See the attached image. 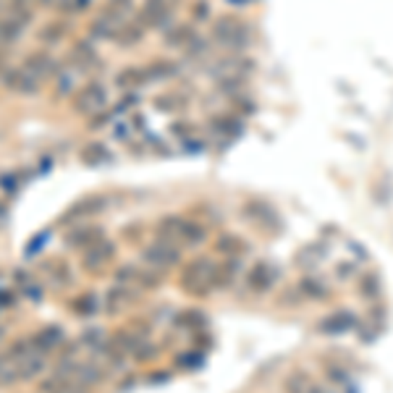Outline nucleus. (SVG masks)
<instances>
[{
  "instance_id": "nucleus-1",
  "label": "nucleus",
  "mask_w": 393,
  "mask_h": 393,
  "mask_svg": "<svg viewBox=\"0 0 393 393\" xmlns=\"http://www.w3.org/2000/svg\"><path fill=\"white\" fill-rule=\"evenodd\" d=\"M155 234L160 238L173 241L181 250H194L207 241V228L186 215H166L155 223Z\"/></svg>"
},
{
  "instance_id": "nucleus-2",
  "label": "nucleus",
  "mask_w": 393,
  "mask_h": 393,
  "mask_svg": "<svg viewBox=\"0 0 393 393\" xmlns=\"http://www.w3.org/2000/svg\"><path fill=\"white\" fill-rule=\"evenodd\" d=\"M215 273H218V262L213 257H194V260L184 262V268H181L179 288L189 297L202 299L218 291L215 288Z\"/></svg>"
},
{
  "instance_id": "nucleus-3",
  "label": "nucleus",
  "mask_w": 393,
  "mask_h": 393,
  "mask_svg": "<svg viewBox=\"0 0 393 393\" xmlns=\"http://www.w3.org/2000/svg\"><path fill=\"white\" fill-rule=\"evenodd\" d=\"M139 262H142V265H147V268H152V270L168 273V270L179 268L181 262H184V250H181V247H176L173 241H168V238L155 236V241H150V244L142 250V254H139Z\"/></svg>"
},
{
  "instance_id": "nucleus-4",
  "label": "nucleus",
  "mask_w": 393,
  "mask_h": 393,
  "mask_svg": "<svg viewBox=\"0 0 393 393\" xmlns=\"http://www.w3.org/2000/svg\"><path fill=\"white\" fill-rule=\"evenodd\" d=\"M213 40L223 50H244L252 40V26L236 16H220L213 24Z\"/></svg>"
},
{
  "instance_id": "nucleus-5",
  "label": "nucleus",
  "mask_w": 393,
  "mask_h": 393,
  "mask_svg": "<svg viewBox=\"0 0 393 393\" xmlns=\"http://www.w3.org/2000/svg\"><path fill=\"white\" fill-rule=\"evenodd\" d=\"M281 281V268L270 260H257L252 262L250 268L244 270V288L250 291L252 297H265L270 294Z\"/></svg>"
},
{
  "instance_id": "nucleus-6",
  "label": "nucleus",
  "mask_w": 393,
  "mask_h": 393,
  "mask_svg": "<svg viewBox=\"0 0 393 393\" xmlns=\"http://www.w3.org/2000/svg\"><path fill=\"white\" fill-rule=\"evenodd\" d=\"M163 278L166 273L160 270H152L142 262H126L116 270V283H123V286H131L137 291H152V288L163 286Z\"/></svg>"
},
{
  "instance_id": "nucleus-7",
  "label": "nucleus",
  "mask_w": 393,
  "mask_h": 393,
  "mask_svg": "<svg viewBox=\"0 0 393 393\" xmlns=\"http://www.w3.org/2000/svg\"><path fill=\"white\" fill-rule=\"evenodd\" d=\"M105 107H107V92L100 82H89L84 84L82 89H76V95H73V110L79 116H89L92 119V116H100Z\"/></svg>"
},
{
  "instance_id": "nucleus-8",
  "label": "nucleus",
  "mask_w": 393,
  "mask_h": 393,
  "mask_svg": "<svg viewBox=\"0 0 393 393\" xmlns=\"http://www.w3.org/2000/svg\"><path fill=\"white\" fill-rule=\"evenodd\" d=\"M116 254H119V244H116V241H110V238L97 241L95 247H89V250L84 252V257H82L84 273H89V275L103 273L107 265L116 260Z\"/></svg>"
},
{
  "instance_id": "nucleus-9",
  "label": "nucleus",
  "mask_w": 393,
  "mask_h": 393,
  "mask_svg": "<svg viewBox=\"0 0 393 393\" xmlns=\"http://www.w3.org/2000/svg\"><path fill=\"white\" fill-rule=\"evenodd\" d=\"M244 215H247V220L254 223L260 231H268V234H278V231H281V218H278V213H275L268 202L250 200V202L244 204Z\"/></svg>"
},
{
  "instance_id": "nucleus-10",
  "label": "nucleus",
  "mask_w": 393,
  "mask_h": 393,
  "mask_svg": "<svg viewBox=\"0 0 393 393\" xmlns=\"http://www.w3.org/2000/svg\"><path fill=\"white\" fill-rule=\"evenodd\" d=\"M357 325H359L357 312L333 310L331 315L320 317V322H317V331H320L322 335H346V333H351Z\"/></svg>"
},
{
  "instance_id": "nucleus-11",
  "label": "nucleus",
  "mask_w": 393,
  "mask_h": 393,
  "mask_svg": "<svg viewBox=\"0 0 393 393\" xmlns=\"http://www.w3.org/2000/svg\"><path fill=\"white\" fill-rule=\"evenodd\" d=\"M0 79H3V84H6V89L13 92V95L35 97L37 92H40V82L26 71L24 66H19V69H6Z\"/></svg>"
},
{
  "instance_id": "nucleus-12",
  "label": "nucleus",
  "mask_w": 393,
  "mask_h": 393,
  "mask_svg": "<svg viewBox=\"0 0 393 393\" xmlns=\"http://www.w3.org/2000/svg\"><path fill=\"white\" fill-rule=\"evenodd\" d=\"M107 207V197L105 194H89V197H82L79 202H73L63 218H60V223H71V220H84V218H95L100 215L103 210Z\"/></svg>"
},
{
  "instance_id": "nucleus-13",
  "label": "nucleus",
  "mask_w": 393,
  "mask_h": 393,
  "mask_svg": "<svg viewBox=\"0 0 393 393\" xmlns=\"http://www.w3.org/2000/svg\"><path fill=\"white\" fill-rule=\"evenodd\" d=\"M103 238H105L103 226H97V223H79V226L71 228V231L66 234V247H69V250L87 252L89 247H95L97 241H103Z\"/></svg>"
},
{
  "instance_id": "nucleus-14",
  "label": "nucleus",
  "mask_w": 393,
  "mask_h": 393,
  "mask_svg": "<svg viewBox=\"0 0 393 393\" xmlns=\"http://www.w3.org/2000/svg\"><path fill=\"white\" fill-rule=\"evenodd\" d=\"M123 24H126V16L105 8V11L100 13L95 21L89 24V37H92V40H116L119 32L123 29Z\"/></svg>"
},
{
  "instance_id": "nucleus-15",
  "label": "nucleus",
  "mask_w": 393,
  "mask_h": 393,
  "mask_svg": "<svg viewBox=\"0 0 393 393\" xmlns=\"http://www.w3.org/2000/svg\"><path fill=\"white\" fill-rule=\"evenodd\" d=\"M24 69L32 76H35L37 82L42 84L45 79H50V76H55L58 73V60L53 58L50 53H45V50H37V53H29L26 55V60H24Z\"/></svg>"
},
{
  "instance_id": "nucleus-16",
  "label": "nucleus",
  "mask_w": 393,
  "mask_h": 393,
  "mask_svg": "<svg viewBox=\"0 0 393 393\" xmlns=\"http://www.w3.org/2000/svg\"><path fill=\"white\" fill-rule=\"evenodd\" d=\"M283 393H331V391H325L307 369L294 367L283 378Z\"/></svg>"
},
{
  "instance_id": "nucleus-17",
  "label": "nucleus",
  "mask_w": 393,
  "mask_h": 393,
  "mask_svg": "<svg viewBox=\"0 0 393 393\" xmlns=\"http://www.w3.org/2000/svg\"><path fill=\"white\" fill-rule=\"evenodd\" d=\"M139 294H142V291H137V288L116 283V286L105 294V299H103V310H105L107 315H119L121 310H126L129 304H134Z\"/></svg>"
},
{
  "instance_id": "nucleus-18",
  "label": "nucleus",
  "mask_w": 393,
  "mask_h": 393,
  "mask_svg": "<svg viewBox=\"0 0 393 393\" xmlns=\"http://www.w3.org/2000/svg\"><path fill=\"white\" fill-rule=\"evenodd\" d=\"M63 328L58 325H45V328H40L35 335H32V346H35L37 351H42V354H50V351H55L63 346Z\"/></svg>"
},
{
  "instance_id": "nucleus-19",
  "label": "nucleus",
  "mask_w": 393,
  "mask_h": 393,
  "mask_svg": "<svg viewBox=\"0 0 393 393\" xmlns=\"http://www.w3.org/2000/svg\"><path fill=\"white\" fill-rule=\"evenodd\" d=\"M299 294L304 297V302H325V299H331V286L320 281L317 275H304V278H299Z\"/></svg>"
},
{
  "instance_id": "nucleus-20",
  "label": "nucleus",
  "mask_w": 393,
  "mask_h": 393,
  "mask_svg": "<svg viewBox=\"0 0 393 393\" xmlns=\"http://www.w3.org/2000/svg\"><path fill=\"white\" fill-rule=\"evenodd\" d=\"M197 29L189 24H173V26H168L166 32H163V40H166V45L168 48H181V50H186L197 40Z\"/></svg>"
},
{
  "instance_id": "nucleus-21",
  "label": "nucleus",
  "mask_w": 393,
  "mask_h": 393,
  "mask_svg": "<svg viewBox=\"0 0 393 393\" xmlns=\"http://www.w3.org/2000/svg\"><path fill=\"white\" fill-rule=\"evenodd\" d=\"M79 160H82L84 166L97 168V166H105V163H110V160H113V155H110V150H107L103 142H87L82 147V152H79Z\"/></svg>"
},
{
  "instance_id": "nucleus-22",
  "label": "nucleus",
  "mask_w": 393,
  "mask_h": 393,
  "mask_svg": "<svg viewBox=\"0 0 393 393\" xmlns=\"http://www.w3.org/2000/svg\"><path fill=\"white\" fill-rule=\"evenodd\" d=\"M215 247H218L220 254H226V257H238V260L250 252V244H247L241 236H236V234H223V236L218 238Z\"/></svg>"
},
{
  "instance_id": "nucleus-23",
  "label": "nucleus",
  "mask_w": 393,
  "mask_h": 393,
  "mask_svg": "<svg viewBox=\"0 0 393 393\" xmlns=\"http://www.w3.org/2000/svg\"><path fill=\"white\" fill-rule=\"evenodd\" d=\"M147 71L144 69H123V71L116 76V87L123 89V92H134V89H139L142 84H147Z\"/></svg>"
},
{
  "instance_id": "nucleus-24",
  "label": "nucleus",
  "mask_w": 393,
  "mask_h": 393,
  "mask_svg": "<svg viewBox=\"0 0 393 393\" xmlns=\"http://www.w3.org/2000/svg\"><path fill=\"white\" fill-rule=\"evenodd\" d=\"M71 310L79 317H92V315H97V312L103 310V299L97 297V294H82V297L73 299Z\"/></svg>"
},
{
  "instance_id": "nucleus-25",
  "label": "nucleus",
  "mask_w": 393,
  "mask_h": 393,
  "mask_svg": "<svg viewBox=\"0 0 393 393\" xmlns=\"http://www.w3.org/2000/svg\"><path fill=\"white\" fill-rule=\"evenodd\" d=\"M89 391H92V388H84V385L63 381L58 375H53L50 381H45L40 385V393H89Z\"/></svg>"
},
{
  "instance_id": "nucleus-26",
  "label": "nucleus",
  "mask_w": 393,
  "mask_h": 393,
  "mask_svg": "<svg viewBox=\"0 0 393 393\" xmlns=\"http://www.w3.org/2000/svg\"><path fill=\"white\" fill-rule=\"evenodd\" d=\"M45 270L50 273L53 283H60V286H69V283H71V268H69V262L66 260L50 257V260L45 262Z\"/></svg>"
},
{
  "instance_id": "nucleus-27",
  "label": "nucleus",
  "mask_w": 393,
  "mask_h": 393,
  "mask_svg": "<svg viewBox=\"0 0 393 393\" xmlns=\"http://www.w3.org/2000/svg\"><path fill=\"white\" fill-rule=\"evenodd\" d=\"M144 71H147V79H150V82H157V79H171V76H176V73H179V66H176L173 60H155V63L144 66Z\"/></svg>"
},
{
  "instance_id": "nucleus-28",
  "label": "nucleus",
  "mask_w": 393,
  "mask_h": 393,
  "mask_svg": "<svg viewBox=\"0 0 393 393\" xmlns=\"http://www.w3.org/2000/svg\"><path fill=\"white\" fill-rule=\"evenodd\" d=\"M357 291H359V297H365V299H378L381 297V291H383L381 278H378V275H372V273L359 275Z\"/></svg>"
},
{
  "instance_id": "nucleus-29",
  "label": "nucleus",
  "mask_w": 393,
  "mask_h": 393,
  "mask_svg": "<svg viewBox=\"0 0 393 393\" xmlns=\"http://www.w3.org/2000/svg\"><path fill=\"white\" fill-rule=\"evenodd\" d=\"M66 32H69V26L63 24V21H50V24H45L37 32V37H40V42H45V45H55V42H60V40L66 37Z\"/></svg>"
},
{
  "instance_id": "nucleus-30",
  "label": "nucleus",
  "mask_w": 393,
  "mask_h": 393,
  "mask_svg": "<svg viewBox=\"0 0 393 393\" xmlns=\"http://www.w3.org/2000/svg\"><path fill=\"white\" fill-rule=\"evenodd\" d=\"M176 322L186 331H202V328H207V315L200 310H186L176 317Z\"/></svg>"
},
{
  "instance_id": "nucleus-31",
  "label": "nucleus",
  "mask_w": 393,
  "mask_h": 393,
  "mask_svg": "<svg viewBox=\"0 0 393 393\" xmlns=\"http://www.w3.org/2000/svg\"><path fill=\"white\" fill-rule=\"evenodd\" d=\"M155 107L163 110V113H181L186 107V100L181 95H176V92H166V95L155 97Z\"/></svg>"
},
{
  "instance_id": "nucleus-32",
  "label": "nucleus",
  "mask_w": 393,
  "mask_h": 393,
  "mask_svg": "<svg viewBox=\"0 0 393 393\" xmlns=\"http://www.w3.org/2000/svg\"><path fill=\"white\" fill-rule=\"evenodd\" d=\"M144 37V24L139 21V24H123V29L119 32V37H116V42L119 45H137L139 40Z\"/></svg>"
},
{
  "instance_id": "nucleus-33",
  "label": "nucleus",
  "mask_w": 393,
  "mask_h": 393,
  "mask_svg": "<svg viewBox=\"0 0 393 393\" xmlns=\"http://www.w3.org/2000/svg\"><path fill=\"white\" fill-rule=\"evenodd\" d=\"M200 365H204V357L200 354V351H189V354H181L179 357V367L197 369Z\"/></svg>"
},
{
  "instance_id": "nucleus-34",
  "label": "nucleus",
  "mask_w": 393,
  "mask_h": 393,
  "mask_svg": "<svg viewBox=\"0 0 393 393\" xmlns=\"http://www.w3.org/2000/svg\"><path fill=\"white\" fill-rule=\"evenodd\" d=\"M194 16H197V19H207V16H210V3H197V6H194Z\"/></svg>"
},
{
  "instance_id": "nucleus-35",
  "label": "nucleus",
  "mask_w": 393,
  "mask_h": 393,
  "mask_svg": "<svg viewBox=\"0 0 393 393\" xmlns=\"http://www.w3.org/2000/svg\"><path fill=\"white\" fill-rule=\"evenodd\" d=\"M89 3H92V0H73L69 11H87V8H89Z\"/></svg>"
},
{
  "instance_id": "nucleus-36",
  "label": "nucleus",
  "mask_w": 393,
  "mask_h": 393,
  "mask_svg": "<svg viewBox=\"0 0 393 393\" xmlns=\"http://www.w3.org/2000/svg\"><path fill=\"white\" fill-rule=\"evenodd\" d=\"M228 6H234V8H247L252 3H257V0H226Z\"/></svg>"
},
{
  "instance_id": "nucleus-37",
  "label": "nucleus",
  "mask_w": 393,
  "mask_h": 393,
  "mask_svg": "<svg viewBox=\"0 0 393 393\" xmlns=\"http://www.w3.org/2000/svg\"><path fill=\"white\" fill-rule=\"evenodd\" d=\"M6 69H8V66H6V53L0 50V76H3V71H6Z\"/></svg>"
},
{
  "instance_id": "nucleus-38",
  "label": "nucleus",
  "mask_w": 393,
  "mask_h": 393,
  "mask_svg": "<svg viewBox=\"0 0 393 393\" xmlns=\"http://www.w3.org/2000/svg\"><path fill=\"white\" fill-rule=\"evenodd\" d=\"M0 45H6V42H3V19H0Z\"/></svg>"
},
{
  "instance_id": "nucleus-39",
  "label": "nucleus",
  "mask_w": 393,
  "mask_h": 393,
  "mask_svg": "<svg viewBox=\"0 0 393 393\" xmlns=\"http://www.w3.org/2000/svg\"><path fill=\"white\" fill-rule=\"evenodd\" d=\"M3 8H6V0H0V19H3Z\"/></svg>"
},
{
  "instance_id": "nucleus-40",
  "label": "nucleus",
  "mask_w": 393,
  "mask_h": 393,
  "mask_svg": "<svg viewBox=\"0 0 393 393\" xmlns=\"http://www.w3.org/2000/svg\"><path fill=\"white\" fill-rule=\"evenodd\" d=\"M0 218H6V207L3 204H0Z\"/></svg>"
},
{
  "instance_id": "nucleus-41",
  "label": "nucleus",
  "mask_w": 393,
  "mask_h": 393,
  "mask_svg": "<svg viewBox=\"0 0 393 393\" xmlns=\"http://www.w3.org/2000/svg\"><path fill=\"white\" fill-rule=\"evenodd\" d=\"M0 333H3V331H0Z\"/></svg>"
}]
</instances>
